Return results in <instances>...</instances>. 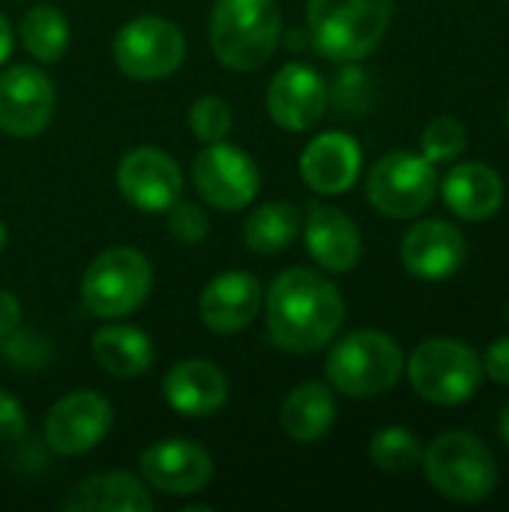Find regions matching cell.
<instances>
[{"label": "cell", "instance_id": "cell-1", "mask_svg": "<svg viewBox=\"0 0 509 512\" xmlns=\"http://www.w3.org/2000/svg\"><path fill=\"white\" fill-rule=\"evenodd\" d=\"M345 321L339 288L309 270L294 267L273 279L267 291V333L288 354H315L330 345Z\"/></svg>", "mask_w": 509, "mask_h": 512}, {"label": "cell", "instance_id": "cell-2", "mask_svg": "<svg viewBox=\"0 0 509 512\" xmlns=\"http://www.w3.org/2000/svg\"><path fill=\"white\" fill-rule=\"evenodd\" d=\"M396 0H306V27L315 51L333 63L369 57L390 21Z\"/></svg>", "mask_w": 509, "mask_h": 512}, {"label": "cell", "instance_id": "cell-3", "mask_svg": "<svg viewBox=\"0 0 509 512\" xmlns=\"http://www.w3.org/2000/svg\"><path fill=\"white\" fill-rule=\"evenodd\" d=\"M282 39L276 0H216L210 15V48L222 66L252 72L264 66Z\"/></svg>", "mask_w": 509, "mask_h": 512}, {"label": "cell", "instance_id": "cell-4", "mask_svg": "<svg viewBox=\"0 0 509 512\" xmlns=\"http://www.w3.org/2000/svg\"><path fill=\"white\" fill-rule=\"evenodd\" d=\"M423 471L432 489L456 504H480L498 486L492 450L471 432H444L423 450Z\"/></svg>", "mask_w": 509, "mask_h": 512}, {"label": "cell", "instance_id": "cell-5", "mask_svg": "<svg viewBox=\"0 0 509 512\" xmlns=\"http://www.w3.org/2000/svg\"><path fill=\"white\" fill-rule=\"evenodd\" d=\"M405 357L393 336L381 330H357L333 345L327 354V381L351 399H372L396 387Z\"/></svg>", "mask_w": 509, "mask_h": 512}, {"label": "cell", "instance_id": "cell-6", "mask_svg": "<svg viewBox=\"0 0 509 512\" xmlns=\"http://www.w3.org/2000/svg\"><path fill=\"white\" fill-rule=\"evenodd\" d=\"M408 378L420 399L432 405H462L483 384V360L459 339H429L408 360Z\"/></svg>", "mask_w": 509, "mask_h": 512}, {"label": "cell", "instance_id": "cell-7", "mask_svg": "<svg viewBox=\"0 0 509 512\" xmlns=\"http://www.w3.org/2000/svg\"><path fill=\"white\" fill-rule=\"evenodd\" d=\"M153 288L150 261L132 246H111L99 252L81 279V300L96 318L132 315Z\"/></svg>", "mask_w": 509, "mask_h": 512}, {"label": "cell", "instance_id": "cell-8", "mask_svg": "<svg viewBox=\"0 0 509 512\" xmlns=\"http://www.w3.org/2000/svg\"><path fill=\"white\" fill-rule=\"evenodd\" d=\"M111 54L126 78L162 81L180 69L186 57V36L168 18L141 15L117 30Z\"/></svg>", "mask_w": 509, "mask_h": 512}, {"label": "cell", "instance_id": "cell-9", "mask_svg": "<svg viewBox=\"0 0 509 512\" xmlns=\"http://www.w3.org/2000/svg\"><path fill=\"white\" fill-rule=\"evenodd\" d=\"M438 192V174L435 165L426 156L393 150L381 156L366 180L369 204L390 216V219H414L420 216Z\"/></svg>", "mask_w": 509, "mask_h": 512}, {"label": "cell", "instance_id": "cell-10", "mask_svg": "<svg viewBox=\"0 0 509 512\" xmlns=\"http://www.w3.org/2000/svg\"><path fill=\"white\" fill-rule=\"evenodd\" d=\"M192 183L201 201L219 210H243L258 198L261 171L255 159L237 144L213 141L192 162Z\"/></svg>", "mask_w": 509, "mask_h": 512}, {"label": "cell", "instance_id": "cell-11", "mask_svg": "<svg viewBox=\"0 0 509 512\" xmlns=\"http://www.w3.org/2000/svg\"><path fill=\"white\" fill-rule=\"evenodd\" d=\"M114 411L93 390H75L57 399L45 417V444L60 456H81L111 432Z\"/></svg>", "mask_w": 509, "mask_h": 512}, {"label": "cell", "instance_id": "cell-12", "mask_svg": "<svg viewBox=\"0 0 509 512\" xmlns=\"http://www.w3.org/2000/svg\"><path fill=\"white\" fill-rule=\"evenodd\" d=\"M54 84L36 66H9L0 72V132L36 138L54 117Z\"/></svg>", "mask_w": 509, "mask_h": 512}, {"label": "cell", "instance_id": "cell-13", "mask_svg": "<svg viewBox=\"0 0 509 512\" xmlns=\"http://www.w3.org/2000/svg\"><path fill=\"white\" fill-rule=\"evenodd\" d=\"M117 189L132 207L144 213H165L183 192V171L165 150L135 147L120 159Z\"/></svg>", "mask_w": 509, "mask_h": 512}, {"label": "cell", "instance_id": "cell-14", "mask_svg": "<svg viewBox=\"0 0 509 512\" xmlns=\"http://www.w3.org/2000/svg\"><path fill=\"white\" fill-rule=\"evenodd\" d=\"M138 465H141L144 480L156 492L174 495V498L198 495L213 480V459H210V453L201 444L189 441V438L156 441L153 447H147L141 453Z\"/></svg>", "mask_w": 509, "mask_h": 512}, {"label": "cell", "instance_id": "cell-15", "mask_svg": "<svg viewBox=\"0 0 509 512\" xmlns=\"http://www.w3.org/2000/svg\"><path fill=\"white\" fill-rule=\"evenodd\" d=\"M327 84L306 63H285L267 87V111L288 132L312 129L327 111Z\"/></svg>", "mask_w": 509, "mask_h": 512}, {"label": "cell", "instance_id": "cell-16", "mask_svg": "<svg viewBox=\"0 0 509 512\" xmlns=\"http://www.w3.org/2000/svg\"><path fill=\"white\" fill-rule=\"evenodd\" d=\"M468 258L465 234L441 219H423L402 237V264L423 282L453 279Z\"/></svg>", "mask_w": 509, "mask_h": 512}, {"label": "cell", "instance_id": "cell-17", "mask_svg": "<svg viewBox=\"0 0 509 512\" xmlns=\"http://www.w3.org/2000/svg\"><path fill=\"white\" fill-rule=\"evenodd\" d=\"M264 306L261 282L243 270H225L201 291L198 315L207 330L231 336L246 330Z\"/></svg>", "mask_w": 509, "mask_h": 512}, {"label": "cell", "instance_id": "cell-18", "mask_svg": "<svg viewBox=\"0 0 509 512\" xmlns=\"http://www.w3.org/2000/svg\"><path fill=\"white\" fill-rule=\"evenodd\" d=\"M306 252L327 273H351L363 258L360 228L348 213L330 204H312L303 222Z\"/></svg>", "mask_w": 509, "mask_h": 512}, {"label": "cell", "instance_id": "cell-19", "mask_svg": "<svg viewBox=\"0 0 509 512\" xmlns=\"http://www.w3.org/2000/svg\"><path fill=\"white\" fill-rule=\"evenodd\" d=\"M363 168V150L357 138L345 132H324L312 138L300 159V174L309 189L318 195H342L348 192Z\"/></svg>", "mask_w": 509, "mask_h": 512}, {"label": "cell", "instance_id": "cell-20", "mask_svg": "<svg viewBox=\"0 0 509 512\" xmlns=\"http://www.w3.org/2000/svg\"><path fill=\"white\" fill-rule=\"evenodd\" d=\"M162 396L183 417H210L228 402V378L210 360H183L165 372Z\"/></svg>", "mask_w": 509, "mask_h": 512}, {"label": "cell", "instance_id": "cell-21", "mask_svg": "<svg viewBox=\"0 0 509 512\" xmlns=\"http://www.w3.org/2000/svg\"><path fill=\"white\" fill-rule=\"evenodd\" d=\"M444 204L465 222H486L504 204V180L483 162H462L444 177Z\"/></svg>", "mask_w": 509, "mask_h": 512}, {"label": "cell", "instance_id": "cell-22", "mask_svg": "<svg viewBox=\"0 0 509 512\" xmlns=\"http://www.w3.org/2000/svg\"><path fill=\"white\" fill-rule=\"evenodd\" d=\"M66 512H150L147 486L129 471H105L81 480L60 504Z\"/></svg>", "mask_w": 509, "mask_h": 512}, {"label": "cell", "instance_id": "cell-23", "mask_svg": "<svg viewBox=\"0 0 509 512\" xmlns=\"http://www.w3.org/2000/svg\"><path fill=\"white\" fill-rule=\"evenodd\" d=\"M279 423L285 435L297 444H315L321 441L333 423H336V399L333 390L321 381H306L288 393L282 402Z\"/></svg>", "mask_w": 509, "mask_h": 512}, {"label": "cell", "instance_id": "cell-24", "mask_svg": "<svg viewBox=\"0 0 509 512\" xmlns=\"http://www.w3.org/2000/svg\"><path fill=\"white\" fill-rule=\"evenodd\" d=\"M153 342L129 324H108L93 333V360L114 378H138L153 366Z\"/></svg>", "mask_w": 509, "mask_h": 512}, {"label": "cell", "instance_id": "cell-25", "mask_svg": "<svg viewBox=\"0 0 509 512\" xmlns=\"http://www.w3.org/2000/svg\"><path fill=\"white\" fill-rule=\"evenodd\" d=\"M300 225L303 222H300V213H297L294 204L270 201V204H261L246 219L243 240H246V246L255 255H279V252H285L294 243Z\"/></svg>", "mask_w": 509, "mask_h": 512}, {"label": "cell", "instance_id": "cell-26", "mask_svg": "<svg viewBox=\"0 0 509 512\" xmlns=\"http://www.w3.org/2000/svg\"><path fill=\"white\" fill-rule=\"evenodd\" d=\"M21 45L39 63H54L69 48V21L57 6H33L18 24Z\"/></svg>", "mask_w": 509, "mask_h": 512}, {"label": "cell", "instance_id": "cell-27", "mask_svg": "<svg viewBox=\"0 0 509 512\" xmlns=\"http://www.w3.org/2000/svg\"><path fill=\"white\" fill-rule=\"evenodd\" d=\"M369 459L384 474H411L423 462V444H420V438L411 429L387 426V429L372 435Z\"/></svg>", "mask_w": 509, "mask_h": 512}, {"label": "cell", "instance_id": "cell-28", "mask_svg": "<svg viewBox=\"0 0 509 512\" xmlns=\"http://www.w3.org/2000/svg\"><path fill=\"white\" fill-rule=\"evenodd\" d=\"M420 141H423V156L432 165H441V162H453L456 156L465 153V147H468V129L456 117H435L423 129V138Z\"/></svg>", "mask_w": 509, "mask_h": 512}, {"label": "cell", "instance_id": "cell-29", "mask_svg": "<svg viewBox=\"0 0 509 512\" xmlns=\"http://www.w3.org/2000/svg\"><path fill=\"white\" fill-rule=\"evenodd\" d=\"M231 123H234V114L222 96H201L189 108V129L204 144L222 141L231 132Z\"/></svg>", "mask_w": 509, "mask_h": 512}, {"label": "cell", "instance_id": "cell-30", "mask_svg": "<svg viewBox=\"0 0 509 512\" xmlns=\"http://www.w3.org/2000/svg\"><path fill=\"white\" fill-rule=\"evenodd\" d=\"M165 213H168V234L177 243L192 246V243H201L210 234V216L195 201H180L177 198Z\"/></svg>", "mask_w": 509, "mask_h": 512}, {"label": "cell", "instance_id": "cell-31", "mask_svg": "<svg viewBox=\"0 0 509 512\" xmlns=\"http://www.w3.org/2000/svg\"><path fill=\"white\" fill-rule=\"evenodd\" d=\"M27 432V414L12 393L0 390V441H18Z\"/></svg>", "mask_w": 509, "mask_h": 512}, {"label": "cell", "instance_id": "cell-32", "mask_svg": "<svg viewBox=\"0 0 509 512\" xmlns=\"http://www.w3.org/2000/svg\"><path fill=\"white\" fill-rule=\"evenodd\" d=\"M483 375H489L495 384L509 387V336L495 339L483 357Z\"/></svg>", "mask_w": 509, "mask_h": 512}, {"label": "cell", "instance_id": "cell-33", "mask_svg": "<svg viewBox=\"0 0 509 512\" xmlns=\"http://www.w3.org/2000/svg\"><path fill=\"white\" fill-rule=\"evenodd\" d=\"M18 324H21V303H18V297L12 291L0 288V342L9 333H15Z\"/></svg>", "mask_w": 509, "mask_h": 512}, {"label": "cell", "instance_id": "cell-34", "mask_svg": "<svg viewBox=\"0 0 509 512\" xmlns=\"http://www.w3.org/2000/svg\"><path fill=\"white\" fill-rule=\"evenodd\" d=\"M12 42H15V36H12V27H9V21L0 15V66L9 60V54H12Z\"/></svg>", "mask_w": 509, "mask_h": 512}, {"label": "cell", "instance_id": "cell-35", "mask_svg": "<svg viewBox=\"0 0 509 512\" xmlns=\"http://www.w3.org/2000/svg\"><path fill=\"white\" fill-rule=\"evenodd\" d=\"M498 429H501V438H504V444L509 447V402L504 405L501 417H498Z\"/></svg>", "mask_w": 509, "mask_h": 512}, {"label": "cell", "instance_id": "cell-36", "mask_svg": "<svg viewBox=\"0 0 509 512\" xmlns=\"http://www.w3.org/2000/svg\"><path fill=\"white\" fill-rule=\"evenodd\" d=\"M3 246H6V225H3V219H0V252H3Z\"/></svg>", "mask_w": 509, "mask_h": 512}, {"label": "cell", "instance_id": "cell-37", "mask_svg": "<svg viewBox=\"0 0 509 512\" xmlns=\"http://www.w3.org/2000/svg\"><path fill=\"white\" fill-rule=\"evenodd\" d=\"M507 321H509V306H507Z\"/></svg>", "mask_w": 509, "mask_h": 512}]
</instances>
